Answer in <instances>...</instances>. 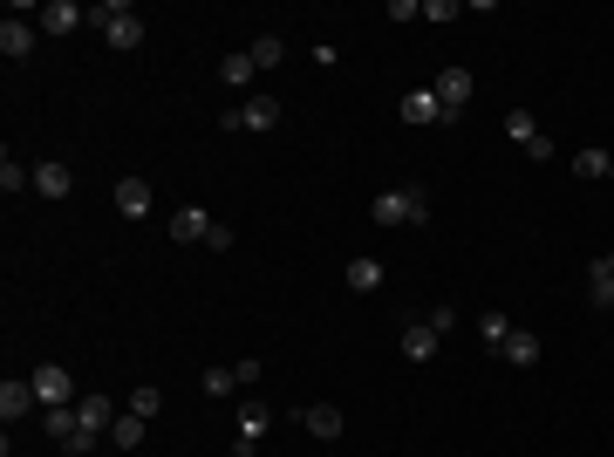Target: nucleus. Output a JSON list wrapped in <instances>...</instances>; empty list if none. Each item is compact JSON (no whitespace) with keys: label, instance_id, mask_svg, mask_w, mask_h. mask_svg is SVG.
I'll return each mask as SVG.
<instances>
[{"label":"nucleus","instance_id":"f257e3e1","mask_svg":"<svg viewBox=\"0 0 614 457\" xmlns=\"http://www.w3.org/2000/svg\"><path fill=\"white\" fill-rule=\"evenodd\" d=\"M369 219H376V226H423V219H430V191L396 185V191H383V198L369 205Z\"/></svg>","mask_w":614,"mask_h":457},{"label":"nucleus","instance_id":"f03ea898","mask_svg":"<svg viewBox=\"0 0 614 457\" xmlns=\"http://www.w3.org/2000/svg\"><path fill=\"white\" fill-rule=\"evenodd\" d=\"M89 21H96V28H103V41H110L116 55H123V48H137V41H144V21H137V7H123V0H103V7H96V14H89Z\"/></svg>","mask_w":614,"mask_h":457},{"label":"nucleus","instance_id":"7ed1b4c3","mask_svg":"<svg viewBox=\"0 0 614 457\" xmlns=\"http://www.w3.org/2000/svg\"><path fill=\"white\" fill-rule=\"evenodd\" d=\"M28 382H35V403H41V410H62V403H82V396H76V382H69V369H62V362H41V369H35Z\"/></svg>","mask_w":614,"mask_h":457},{"label":"nucleus","instance_id":"20e7f679","mask_svg":"<svg viewBox=\"0 0 614 457\" xmlns=\"http://www.w3.org/2000/svg\"><path fill=\"white\" fill-rule=\"evenodd\" d=\"M273 123H280V96H246L239 110H226L219 130H253V137H260V130H273Z\"/></svg>","mask_w":614,"mask_h":457},{"label":"nucleus","instance_id":"39448f33","mask_svg":"<svg viewBox=\"0 0 614 457\" xmlns=\"http://www.w3.org/2000/svg\"><path fill=\"white\" fill-rule=\"evenodd\" d=\"M35 41H41L35 21H21V14H7V21H0V55H7V62H28V55H35Z\"/></svg>","mask_w":614,"mask_h":457},{"label":"nucleus","instance_id":"423d86ee","mask_svg":"<svg viewBox=\"0 0 614 457\" xmlns=\"http://www.w3.org/2000/svg\"><path fill=\"white\" fill-rule=\"evenodd\" d=\"M430 96L444 103V116H458L464 103H471V69H437V82H430Z\"/></svg>","mask_w":614,"mask_h":457},{"label":"nucleus","instance_id":"0eeeda50","mask_svg":"<svg viewBox=\"0 0 614 457\" xmlns=\"http://www.w3.org/2000/svg\"><path fill=\"white\" fill-rule=\"evenodd\" d=\"M396 348H403V362H437V348H444V335H437L430 321H410V328L396 335Z\"/></svg>","mask_w":614,"mask_h":457},{"label":"nucleus","instance_id":"6e6552de","mask_svg":"<svg viewBox=\"0 0 614 457\" xmlns=\"http://www.w3.org/2000/svg\"><path fill=\"white\" fill-rule=\"evenodd\" d=\"M82 21H89V14H82L76 0H48V7H35V28H41V35H76Z\"/></svg>","mask_w":614,"mask_h":457},{"label":"nucleus","instance_id":"1a4fd4ad","mask_svg":"<svg viewBox=\"0 0 614 457\" xmlns=\"http://www.w3.org/2000/svg\"><path fill=\"white\" fill-rule=\"evenodd\" d=\"M28 410H35V382H28V376H7V382H0V423L14 430Z\"/></svg>","mask_w":614,"mask_h":457},{"label":"nucleus","instance_id":"9d476101","mask_svg":"<svg viewBox=\"0 0 614 457\" xmlns=\"http://www.w3.org/2000/svg\"><path fill=\"white\" fill-rule=\"evenodd\" d=\"M76 417H82V430H89V437H110V423L123 417V410H116L110 396H82V403H76Z\"/></svg>","mask_w":614,"mask_h":457},{"label":"nucleus","instance_id":"9b49d317","mask_svg":"<svg viewBox=\"0 0 614 457\" xmlns=\"http://www.w3.org/2000/svg\"><path fill=\"white\" fill-rule=\"evenodd\" d=\"M151 185H144V178H123V185H116V212H123V219H151Z\"/></svg>","mask_w":614,"mask_h":457},{"label":"nucleus","instance_id":"f8f14e48","mask_svg":"<svg viewBox=\"0 0 614 457\" xmlns=\"http://www.w3.org/2000/svg\"><path fill=\"white\" fill-rule=\"evenodd\" d=\"M301 423H307V437H321V444H335V437H342V410H335V403H307Z\"/></svg>","mask_w":614,"mask_h":457},{"label":"nucleus","instance_id":"ddd939ff","mask_svg":"<svg viewBox=\"0 0 614 457\" xmlns=\"http://www.w3.org/2000/svg\"><path fill=\"white\" fill-rule=\"evenodd\" d=\"M403 123H451V116H444V103H437V96H430V89H410V96H403Z\"/></svg>","mask_w":614,"mask_h":457},{"label":"nucleus","instance_id":"4468645a","mask_svg":"<svg viewBox=\"0 0 614 457\" xmlns=\"http://www.w3.org/2000/svg\"><path fill=\"white\" fill-rule=\"evenodd\" d=\"M342 280H348V287H355V294H376V287H383V260H369V253H355V260H348V267H342Z\"/></svg>","mask_w":614,"mask_h":457},{"label":"nucleus","instance_id":"2eb2a0df","mask_svg":"<svg viewBox=\"0 0 614 457\" xmlns=\"http://www.w3.org/2000/svg\"><path fill=\"white\" fill-rule=\"evenodd\" d=\"M499 355L512 362V369H533V362H539V335H533V328H512Z\"/></svg>","mask_w":614,"mask_h":457},{"label":"nucleus","instance_id":"dca6fc26","mask_svg":"<svg viewBox=\"0 0 614 457\" xmlns=\"http://www.w3.org/2000/svg\"><path fill=\"white\" fill-rule=\"evenodd\" d=\"M219 226V219H205L198 205H178V219H171V239H192V246H205V232Z\"/></svg>","mask_w":614,"mask_h":457},{"label":"nucleus","instance_id":"f3484780","mask_svg":"<svg viewBox=\"0 0 614 457\" xmlns=\"http://www.w3.org/2000/svg\"><path fill=\"white\" fill-rule=\"evenodd\" d=\"M267 430H273V417L260 410V403H239V444H246V451H260Z\"/></svg>","mask_w":614,"mask_h":457},{"label":"nucleus","instance_id":"a211bd4d","mask_svg":"<svg viewBox=\"0 0 614 457\" xmlns=\"http://www.w3.org/2000/svg\"><path fill=\"white\" fill-rule=\"evenodd\" d=\"M219 76H226V89H253V76H260V62H253L246 48H232L226 62H219Z\"/></svg>","mask_w":614,"mask_h":457},{"label":"nucleus","instance_id":"6ab92c4d","mask_svg":"<svg viewBox=\"0 0 614 457\" xmlns=\"http://www.w3.org/2000/svg\"><path fill=\"white\" fill-rule=\"evenodd\" d=\"M35 191H41V198H69V191H76L69 164H35Z\"/></svg>","mask_w":614,"mask_h":457},{"label":"nucleus","instance_id":"aec40b11","mask_svg":"<svg viewBox=\"0 0 614 457\" xmlns=\"http://www.w3.org/2000/svg\"><path fill=\"white\" fill-rule=\"evenodd\" d=\"M505 137H512L519 151H533V144H539V137H546V130H539V123H533V110H505Z\"/></svg>","mask_w":614,"mask_h":457},{"label":"nucleus","instance_id":"412c9836","mask_svg":"<svg viewBox=\"0 0 614 457\" xmlns=\"http://www.w3.org/2000/svg\"><path fill=\"white\" fill-rule=\"evenodd\" d=\"M0 191H7V198H14V191H35V171H28L14 151L0 157Z\"/></svg>","mask_w":614,"mask_h":457},{"label":"nucleus","instance_id":"4be33fe9","mask_svg":"<svg viewBox=\"0 0 614 457\" xmlns=\"http://www.w3.org/2000/svg\"><path fill=\"white\" fill-rule=\"evenodd\" d=\"M144 430H151V423H144V417H130V410H123V417L110 423V444H116V451H137V444H144Z\"/></svg>","mask_w":614,"mask_h":457},{"label":"nucleus","instance_id":"5701e85b","mask_svg":"<svg viewBox=\"0 0 614 457\" xmlns=\"http://www.w3.org/2000/svg\"><path fill=\"white\" fill-rule=\"evenodd\" d=\"M246 55H253L260 69H280V62H287V41H280V35H253V41H246Z\"/></svg>","mask_w":614,"mask_h":457},{"label":"nucleus","instance_id":"b1692460","mask_svg":"<svg viewBox=\"0 0 614 457\" xmlns=\"http://www.w3.org/2000/svg\"><path fill=\"white\" fill-rule=\"evenodd\" d=\"M587 301H594V307H614V273H608V260H594V267H587Z\"/></svg>","mask_w":614,"mask_h":457},{"label":"nucleus","instance_id":"393cba45","mask_svg":"<svg viewBox=\"0 0 614 457\" xmlns=\"http://www.w3.org/2000/svg\"><path fill=\"white\" fill-rule=\"evenodd\" d=\"M123 410H130V417H144V423H151L157 410H164V389H151V382H144V389H130V403H123Z\"/></svg>","mask_w":614,"mask_h":457},{"label":"nucleus","instance_id":"a878e982","mask_svg":"<svg viewBox=\"0 0 614 457\" xmlns=\"http://www.w3.org/2000/svg\"><path fill=\"white\" fill-rule=\"evenodd\" d=\"M608 151H574V178H608Z\"/></svg>","mask_w":614,"mask_h":457},{"label":"nucleus","instance_id":"bb28decb","mask_svg":"<svg viewBox=\"0 0 614 457\" xmlns=\"http://www.w3.org/2000/svg\"><path fill=\"white\" fill-rule=\"evenodd\" d=\"M478 335H485L492 348H505V335H512V321H505V314H478Z\"/></svg>","mask_w":614,"mask_h":457},{"label":"nucleus","instance_id":"cd10ccee","mask_svg":"<svg viewBox=\"0 0 614 457\" xmlns=\"http://www.w3.org/2000/svg\"><path fill=\"white\" fill-rule=\"evenodd\" d=\"M232 389H239L232 369H205V396H232Z\"/></svg>","mask_w":614,"mask_h":457},{"label":"nucleus","instance_id":"c85d7f7f","mask_svg":"<svg viewBox=\"0 0 614 457\" xmlns=\"http://www.w3.org/2000/svg\"><path fill=\"white\" fill-rule=\"evenodd\" d=\"M423 21H458V0H423Z\"/></svg>","mask_w":614,"mask_h":457},{"label":"nucleus","instance_id":"c756f323","mask_svg":"<svg viewBox=\"0 0 614 457\" xmlns=\"http://www.w3.org/2000/svg\"><path fill=\"white\" fill-rule=\"evenodd\" d=\"M423 321H430V328H437V335H451V328H458V307H430V314H423Z\"/></svg>","mask_w":614,"mask_h":457},{"label":"nucleus","instance_id":"7c9ffc66","mask_svg":"<svg viewBox=\"0 0 614 457\" xmlns=\"http://www.w3.org/2000/svg\"><path fill=\"white\" fill-rule=\"evenodd\" d=\"M389 21H423V0H389Z\"/></svg>","mask_w":614,"mask_h":457},{"label":"nucleus","instance_id":"2f4dec72","mask_svg":"<svg viewBox=\"0 0 614 457\" xmlns=\"http://www.w3.org/2000/svg\"><path fill=\"white\" fill-rule=\"evenodd\" d=\"M608 273H614V253H608Z\"/></svg>","mask_w":614,"mask_h":457}]
</instances>
